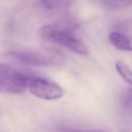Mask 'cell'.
Returning <instances> with one entry per match:
<instances>
[{"instance_id": "2", "label": "cell", "mask_w": 132, "mask_h": 132, "mask_svg": "<svg viewBox=\"0 0 132 132\" xmlns=\"http://www.w3.org/2000/svg\"><path fill=\"white\" fill-rule=\"evenodd\" d=\"M7 57L18 63L28 66H58L65 62L62 52L55 49H39V50L9 51Z\"/></svg>"}, {"instance_id": "9", "label": "cell", "mask_w": 132, "mask_h": 132, "mask_svg": "<svg viewBox=\"0 0 132 132\" xmlns=\"http://www.w3.org/2000/svg\"><path fill=\"white\" fill-rule=\"evenodd\" d=\"M122 107H123L124 111L128 112L129 115H132V87L128 89L122 96Z\"/></svg>"}, {"instance_id": "3", "label": "cell", "mask_w": 132, "mask_h": 132, "mask_svg": "<svg viewBox=\"0 0 132 132\" xmlns=\"http://www.w3.org/2000/svg\"><path fill=\"white\" fill-rule=\"evenodd\" d=\"M31 75L18 71L13 66L0 63V92L7 94H23L28 89Z\"/></svg>"}, {"instance_id": "7", "label": "cell", "mask_w": 132, "mask_h": 132, "mask_svg": "<svg viewBox=\"0 0 132 132\" xmlns=\"http://www.w3.org/2000/svg\"><path fill=\"white\" fill-rule=\"evenodd\" d=\"M115 67H116L117 73L121 75L122 79L132 87V68L123 60H117L115 63Z\"/></svg>"}, {"instance_id": "1", "label": "cell", "mask_w": 132, "mask_h": 132, "mask_svg": "<svg viewBox=\"0 0 132 132\" xmlns=\"http://www.w3.org/2000/svg\"><path fill=\"white\" fill-rule=\"evenodd\" d=\"M39 35L50 43L59 44L77 55H87L88 46L75 32V28L70 22H58L45 24L39 29Z\"/></svg>"}, {"instance_id": "5", "label": "cell", "mask_w": 132, "mask_h": 132, "mask_svg": "<svg viewBox=\"0 0 132 132\" xmlns=\"http://www.w3.org/2000/svg\"><path fill=\"white\" fill-rule=\"evenodd\" d=\"M71 5V0H38V6L44 14L57 16L64 14Z\"/></svg>"}, {"instance_id": "6", "label": "cell", "mask_w": 132, "mask_h": 132, "mask_svg": "<svg viewBox=\"0 0 132 132\" xmlns=\"http://www.w3.org/2000/svg\"><path fill=\"white\" fill-rule=\"evenodd\" d=\"M109 42L116 49L126 52H132V37L121 31H112L109 34Z\"/></svg>"}, {"instance_id": "4", "label": "cell", "mask_w": 132, "mask_h": 132, "mask_svg": "<svg viewBox=\"0 0 132 132\" xmlns=\"http://www.w3.org/2000/svg\"><path fill=\"white\" fill-rule=\"evenodd\" d=\"M28 90L37 98L45 101L59 100L64 96L65 90L57 82L42 77H30L28 82Z\"/></svg>"}, {"instance_id": "8", "label": "cell", "mask_w": 132, "mask_h": 132, "mask_svg": "<svg viewBox=\"0 0 132 132\" xmlns=\"http://www.w3.org/2000/svg\"><path fill=\"white\" fill-rule=\"evenodd\" d=\"M102 6L110 9H125L132 6V0H97Z\"/></svg>"}]
</instances>
